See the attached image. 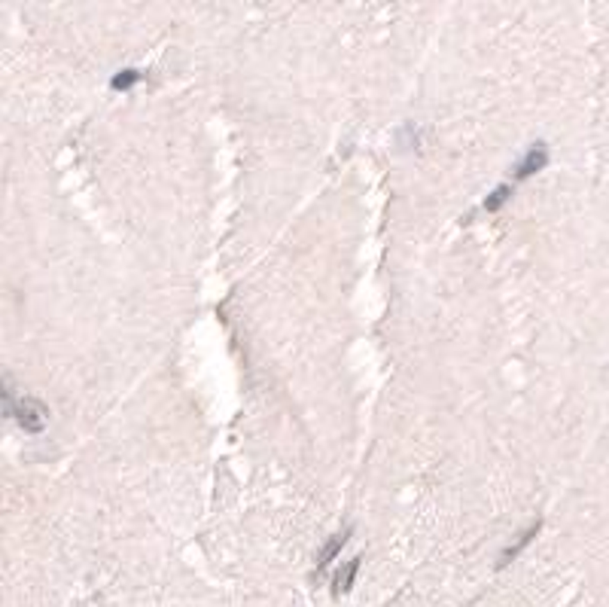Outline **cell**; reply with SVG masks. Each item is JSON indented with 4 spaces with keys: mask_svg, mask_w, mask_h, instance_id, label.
Instances as JSON below:
<instances>
[{
    "mask_svg": "<svg viewBox=\"0 0 609 607\" xmlns=\"http://www.w3.org/2000/svg\"><path fill=\"white\" fill-rule=\"evenodd\" d=\"M357 571H359V558H350V562H344L341 568L335 571V577H332V592H335V595H348L350 586H354V580H357Z\"/></svg>",
    "mask_w": 609,
    "mask_h": 607,
    "instance_id": "cell-3",
    "label": "cell"
},
{
    "mask_svg": "<svg viewBox=\"0 0 609 607\" xmlns=\"http://www.w3.org/2000/svg\"><path fill=\"white\" fill-rule=\"evenodd\" d=\"M138 79H140V74H138V70H131V68H128V70H119V74H116L113 79H110V86H113L116 92H128L134 83H138Z\"/></svg>",
    "mask_w": 609,
    "mask_h": 607,
    "instance_id": "cell-7",
    "label": "cell"
},
{
    "mask_svg": "<svg viewBox=\"0 0 609 607\" xmlns=\"http://www.w3.org/2000/svg\"><path fill=\"white\" fill-rule=\"evenodd\" d=\"M3 409L13 415L15 421H19L22 430H28V434H40V430L46 427V406L34 400V397H19V400H13V391H10V379H3Z\"/></svg>",
    "mask_w": 609,
    "mask_h": 607,
    "instance_id": "cell-1",
    "label": "cell"
},
{
    "mask_svg": "<svg viewBox=\"0 0 609 607\" xmlns=\"http://www.w3.org/2000/svg\"><path fill=\"white\" fill-rule=\"evenodd\" d=\"M350 537V528H344L341 534H335V537H330V543H326L323 549H320V558H317V568L323 571V568H330L332 565V558L341 553V546H344V540Z\"/></svg>",
    "mask_w": 609,
    "mask_h": 607,
    "instance_id": "cell-4",
    "label": "cell"
},
{
    "mask_svg": "<svg viewBox=\"0 0 609 607\" xmlns=\"http://www.w3.org/2000/svg\"><path fill=\"white\" fill-rule=\"evenodd\" d=\"M509 196H512V187H509V183H503V187H496L494 193L485 198V211H491V214H494V211H500V207L509 202Z\"/></svg>",
    "mask_w": 609,
    "mask_h": 607,
    "instance_id": "cell-6",
    "label": "cell"
},
{
    "mask_svg": "<svg viewBox=\"0 0 609 607\" xmlns=\"http://www.w3.org/2000/svg\"><path fill=\"white\" fill-rule=\"evenodd\" d=\"M536 531H539V522H533V525H530V528H527V531H524V534H521V537H518V540H515V543H512V546L506 549V553H503V555H500V565H506V562H512V558H515V555L521 553V549H524V546H527V543H530V540L536 537Z\"/></svg>",
    "mask_w": 609,
    "mask_h": 607,
    "instance_id": "cell-5",
    "label": "cell"
},
{
    "mask_svg": "<svg viewBox=\"0 0 609 607\" xmlns=\"http://www.w3.org/2000/svg\"><path fill=\"white\" fill-rule=\"evenodd\" d=\"M549 165V150H546V143H533L530 150H527V156L518 162V168H515V178L518 180H527V178H533V174H539L542 168Z\"/></svg>",
    "mask_w": 609,
    "mask_h": 607,
    "instance_id": "cell-2",
    "label": "cell"
}]
</instances>
